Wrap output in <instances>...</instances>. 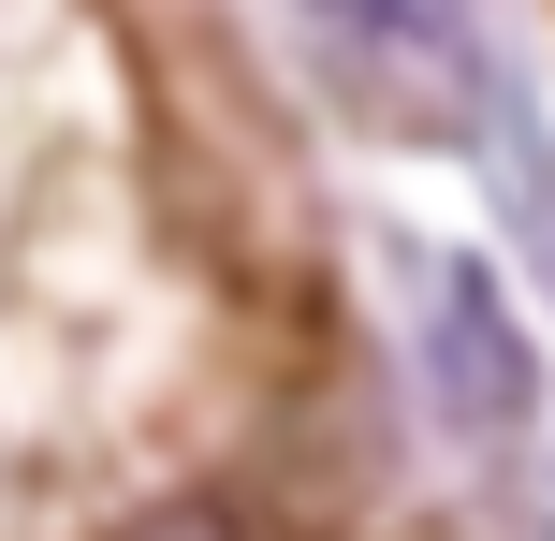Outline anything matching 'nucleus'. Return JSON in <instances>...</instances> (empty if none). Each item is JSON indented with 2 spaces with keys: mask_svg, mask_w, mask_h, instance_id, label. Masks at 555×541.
Listing matches in <instances>:
<instances>
[{
  "mask_svg": "<svg viewBox=\"0 0 555 541\" xmlns=\"http://www.w3.org/2000/svg\"><path fill=\"white\" fill-rule=\"evenodd\" d=\"M117 541H249V527H234V498H162V513H132Z\"/></svg>",
  "mask_w": 555,
  "mask_h": 541,
  "instance_id": "7ed1b4c3",
  "label": "nucleus"
},
{
  "mask_svg": "<svg viewBox=\"0 0 555 541\" xmlns=\"http://www.w3.org/2000/svg\"><path fill=\"white\" fill-rule=\"evenodd\" d=\"M307 29H322V74L380 132H468V59L424 0H307Z\"/></svg>",
  "mask_w": 555,
  "mask_h": 541,
  "instance_id": "f257e3e1",
  "label": "nucleus"
},
{
  "mask_svg": "<svg viewBox=\"0 0 555 541\" xmlns=\"http://www.w3.org/2000/svg\"><path fill=\"white\" fill-rule=\"evenodd\" d=\"M527 337H512V308H498V279H482V263H453L439 279V410L468 439H512L527 425Z\"/></svg>",
  "mask_w": 555,
  "mask_h": 541,
  "instance_id": "f03ea898",
  "label": "nucleus"
}]
</instances>
